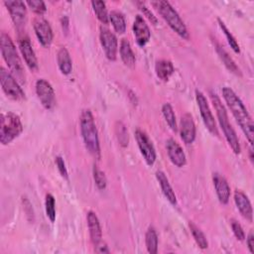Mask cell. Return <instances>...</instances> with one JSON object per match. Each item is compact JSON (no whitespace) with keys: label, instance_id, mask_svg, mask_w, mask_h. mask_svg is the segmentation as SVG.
<instances>
[{"label":"cell","instance_id":"74e56055","mask_svg":"<svg viewBox=\"0 0 254 254\" xmlns=\"http://www.w3.org/2000/svg\"><path fill=\"white\" fill-rule=\"evenodd\" d=\"M56 165H57L58 170H59L60 174L62 175V177L67 179V170L65 168V164L64 162V159L61 156H58L56 158Z\"/></svg>","mask_w":254,"mask_h":254},{"label":"cell","instance_id":"d590c367","mask_svg":"<svg viewBox=\"0 0 254 254\" xmlns=\"http://www.w3.org/2000/svg\"><path fill=\"white\" fill-rule=\"evenodd\" d=\"M135 3H136V5L139 7V9L143 12V14L151 21V23H153L154 25L157 24V18H156V16L152 13V11L146 6V4H145L144 2H142V1H137V2H135Z\"/></svg>","mask_w":254,"mask_h":254},{"label":"cell","instance_id":"30bf717a","mask_svg":"<svg viewBox=\"0 0 254 254\" xmlns=\"http://www.w3.org/2000/svg\"><path fill=\"white\" fill-rule=\"evenodd\" d=\"M4 5L8 9L14 25L19 31H22L27 20L26 3L21 0L4 1Z\"/></svg>","mask_w":254,"mask_h":254},{"label":"cell","instance_id":"b9f144b4","mask_svg":"<svg viewBox=\"0 0 254 254\" xmlns=\"http://www.w3.org/2000/svg\"><path fill=\"white\" fill-rule=\"evenodd\" d=\"M252 153H253V150H252V147L249 149V155H250V160H251V162H253V155H252Z\"/></svg>","mask_w":254,"mask_h":254},{"label":"cell","instance_id":"83f0119b","mask_svg":"<svg viewBox=\"0 0 254 254\" xmlns=\"http://www.w3.org/2000/svg\"><path fill=\"white\" fill-rule=\"evenodd\" d=\"M91 6L97 19L102 24H107L109 22V14L107 12L105 2L101 0H93L91 1Z\"/></svg>","mask_w":254,"mask_h":254},{"label":"cell","instance_id":"44dd1931","mask_svg":"<svg viewBox=\"0 0 254 254\" xmlns=\"http://www.w3.org/2000/svg\"><path fill=\"white\" fill-rule=\"evenodd\" d=\"M156 178H157V181L160 184L161 190H162L165 197L169 200V202L171 204L176 205L177 204V196H176L175 191L173 190L172 186L170 185V182H169L166 174L162 171H157L156 172Z\"/></svg>","mask_w":254,"mask_h":254},{"label":"cell","instance_id":"d4e9b609","mask_svg":"<svg viewBox=\"0 0 254 254\" xmlns=\"http://www.w3.org/2000/svg\"><path fill=\"white\" fill-rule=\"evenodd\" d=\"M155 71L160 79L167 81L174 72V65L168 60H160L155 64Z\"/></svg>","mask_w":254,"mask_h":254},{"label":"cell","instance_id":"e0dca14e","mask_svg":"<svg viewBox=\"0 0 254 254\" xmlns=\"http://www.w3.org/2000/svg\"><path fill=\"white\" fill-rule=\"evenodd\" d=\"M166 149L171 162L175 166L182 168L186 165L187 158H186L185 152L181 147V145L176 140H174L173 138L168 139L166 142Z\"/></svg>","mask_w":254,"mask_h":254},{"label":"cell","instance_id":"60d3db41","mask_svg":"<svg viewBox=\"0 0 254 254\" xmlns=\"http://www.w3.org/2000/svg\"><path fill=\"white\" fill-rule=\"evenodd\" d=\"M62 26H63L64 31L66 33L67 28H68V18H67L66 16H64V17L62 18Z\"/></svg>","mask_w":254,"mask_h":254},{"label":"cell","instance_id":"f35d334b","mask_svg":"<svg viewBox=\"0 0 254 254\" xmlns=\"http://www.w3.org/2000/svg\"><path fill=\"white\" fill-rule=\"evenodd\" d=\"M246 241H247V245L250 253H254V235L252 231L248 234Z\"/></svg>","mask_w":254,"mask_h":254},{"label":"cell","instance_id":"8992f818","mask_svg":"<svg viewBox=\"0 0 254 254\" xmlns=\"http://www.w3.org/2000/svg\"><path fill=\"white\" fill-rule=\"evenodd\" d=\"M22 132H23V124L19 115L11 111L1 114L0 142L3 145H7L11 143Z\"/></svg>","mask_w":254,"mask_h":254},{"label":"cell","instance_id":"d6a6232c","mask_svg":"<svg viewBox=\"0 0 254 254\" xmlns=\"http://www.w3.org/2000/svg\"><path fill=\"white\" fill-rule=\"evenodd\" d=\"M115 131H116V136H117L119 144L122 147H126L128 145L129 138H128V132H127L125 126L121 122H117L116 126H115Z\"/></svg>","mask_w":254,"mask_h":254},{"label":"cell","instance_id":"484cf974","mask_svg":"<svg viewBox=\"0 0 254 254\" xmlns=\"http://www.w3.org/2000/svg\"><path fill=\"white\" fill-rule=\"evenodd\" d=\"M109 22L112 24L114 30L119 33L123 34L126 30V21L124 15L118 10H112L109 13Z\"/></svg>","mask_w":254,"mask_h":254},{"label":"cell","instance_id":"1f68e13d","mask_svg":"<svg viewBox=\"0 0 254 254\" xmlns=\"http://www.w3.org/2000/svg\"><path fill=\"white\" fill-rule=\"evenodd\" d=\"M45 207H46V213L48 218L50 219L51 222H54L56 220V201L53 194L48 193L46 195Z\"/></svg>","mask_w":254,"mask_h":254},{"label":"cell","instance_id":"4316f807","mask_svg":"<svg viewBox=\"0 0 254 254\" xmlns=\"http://www.w3.org/2000/svg\"><path fill=\"white\" fill-rule=\"evenodd\" d=\"M145 243L147 251L151 254H156L158 252V235L156 229L153 226H150L146 231Z\"/></svg>","mask_w":254,"mask_h":254},{"label":"cell","instance_id":"7a4b0ae2","mask_svg":"<svg viewBox=\"0 0 254 254\" xmlns=\"http://www.w3.org/2000/svg\"><path fill=\"white\" fill-rule=\"evenodd\" d=\"M80 133L87 151L95 159L100 158V144L93 115L89 109H83L79 117Z\"/></svg>","mask_w":254,"mask_h":254},{"label":"cell","instance_id":"603a6c76","mask_svg":"<svg viewBox=\"0 0 254 254\" xmlns=\"http://www.w3.org/2000/svg\"><path fill=\"white\" fill-rule=\"evenodd\" d=\"M119 53L123 64L129 67H133L136 63V58L131 48V45L127 39H122L120 43Z\"/></svg>","mask_w":254,"mask_h":254},{"label":"cell","instance_id":"d6986e66","mask_svg":"<svg viewBox=\"0 0 254 254\" xmlns=\"http://www.w3.org/2000/svg\"><path fill=\"white\" fill-rule=\"evenodd\" d=\"M212 182H213V186H214L218 200L222 204H226L230 197V187L227 181L223 176L215 173L212 176Z\"/></svg>","mask_w":254,"mask_h":254},{"label":"cell","instance_id":"3957f363","mask_svg":"<svg viewBox=\"0 0 254 254\" xmlns=\"http://www.w3.org/2000/svg\"><path fill=\"white\" fill-rule=\"evenodd\" d=\"M0 49L2 57L6 62L8 67L10 68L11 73L15 76L16 79L24 82L25 70L22 61L18 55V52L11 37L5 32H2L0 35Z\"/></svg>","mask_w":254,"mask_h":254},{"label":"cell","instance_id":"8fae6325","mask_svg":"<svg viewBox=\"0 0 254 254\" xmlns=\"http://www.w3.org/2000/svg\"><path fill=\"white\" fill-rule=\"evenodd\" d=\"M135 139L145 162L147 165L152 166L156 161V151L151 139L141 129L135 131Z\"/></svg>","mask_w":254,"mask_h":254},{"label":"cell","instance_id":"9a60e30c","mask_svg":"<svg viewBox=\"0 0 254 254\" xmlns=\"http://www.w3.org/2000/svg\"><path fill=\"white\" fill-rule=\"evenodd\" d=\"M133 33L135 36L136 43L140 47H144L151 38V32H150L149 26L141 15H137L135 17V20L133 23Z\"/></svg>","mask_w":254,"mask_h":254},{"label":"cell","instance_id":"ffe728a7","mask_svg":"<svg viewBox=\"0 0 254 254\" xmlns=\"http://www.w3.org/2000/svg\"><path fill=\"white\" fill-rule=\"evenodd\" d=\"M86 220H87L90 240L94 245H96L101 241V238H102V231H101L99 219L93 211H88L86 215Z\"/></svg>","mask_w":254,"mask_h":254},{"label":"cell","instance_id":"f1b7e54d","mask_svg":"<svg viewBox=\"0 0 254 254\" xmlns=\"http://www.w3.org/2000/svg\"><path fill=\"white\" fill-rule=\"evenodd\" d=\"M189 227L198 247L201 249H206L208 247V242L204 233L192 221H189Z\"/></svg>","mask_w":254,"mask_h":254},{"label":"cell","instance_id":"9c48e42d","mask_svg":"<svg viewBox=\"0 0 254 254\" xmlns=\"http://www.w3.org/2000/svg\"><path fill=\"white\" fill-rule=\"evenodd\" d=\"M18 45L19 50L21 52V55L27 64L28 67L31 70H37L38 69V60L36 57V54L33 50L31 41L28 37V35L22 31H19L18 35Z\"/></svg>","mask_w":254,"mask_h":254},{"label":"cell","instance_id":"836d02e7","mask_svg":"<svg viewBox=\"0 0 254 254\" xmlns=\"http://www.w3.org/2000/svg\"><path fill=\"white\" fill-rule=\"evenodd\" d=\"M93 180H94L96 187L99 190H104L106 188L107 181H106L105 174L96 165H94V167H93Z\"/></svg>","mask_w":254,"mask_h":254},{"label":"cell","instance_id":"52a82bcc","mask_svg":"<svg viewBox=\"0 0 254 254\" xmlns=\"http://www.w3.org/2000/svg\"><path fill=\"white\" fill-rule=\"evenodd\" d=\"M0 82L4 93L13 100L25 99V92L19 85L15 76L3 66L0 67Z\"/></svg>","mask_w":254,"mask_h":254},{"label":"cell","instance_id":"ab89813d","mask_svg":"<svg viewBox=\"0 0 254 254\" xmlns=\"http://www.w3.org/2000/svg\"><path fill=\"white\" fill-rule=\"evenodd\" d=\"M95 251H96L97 253H109V252H110L109 249H108V247H107L105 244L101 243V241H100L98 244L95 245Z\"/></svg>","mask_w":254,"mask_h":254},{"label":"cell","instance_id":"5b68a950","mask_svg":"<svg viewBox=\"0 0 254 254\" xmlns=\"http://www.w3.org/2000/svg\"><path fill=\"white\" fill-rule=\"evenodd\" d=\"M151 4L155 8H157L160 15L174 32H176L180 37L184 39H189V32L187 26L185 25V22L169 1L159 0L153 1Z\"/></svg>","mask_w":254,"mask_h":254},{"label":"cell","instance_id":"7402d4cb","mask_svg":"<svg viewBox=\"0 0 254 254\" xmlns=\"http://www.w3.org/2000/svg\"><path fill=\"white\" fill-rule=\"evenodd\" d=\"M213 43H214V46H215V50H216L220 60L222 61V63L226 66V68L229 71H231L232 73L236 74V75H241L240 68L235 64V62L232 60V58L228 55V53L223 49V47H221V45L218 44L216 41H213Z\"/></svg>","mask_w":254,"mask_h":254},{"label":"cell","instance_id":"cb8c5ba5","mask_svg":"<svg viewBox=\"0 0 254 254\" xmlns=\"http://www.w3.org/2000/svg\"><path fill=\"white\" fill-rule=\"evenodd\" d=\"M57 61H58V65L62 73L64 74H69L72 70V61L70 58V55L67 51L66 48L62 47L57 56Z\"/></svg>","mask_w":254,"mask_h":254},{"label":"cell","instance_id":"6da1fadb","mask_svg":"<svg viewBox=\"0 0 254 254\" xmlns=\"http://www.w3.org/2000/svg\"><path fill=\"white\" fill-rule=\"evenodd\" d=\"M222 96L230 111L232 112L234 118L236 119V122L238 123L250 145L252 146L254 136L253 121L244 103L242 102L240 97L233 91V89L228 86L222 87Z\"/></svg>","mask_w":254,"mask_h":254},{"label":"cell","instance_id":"5bb4252c","mask_svg":"<svg viewBox=\"0 0 254 254\" xmlns=\"http://www.w3.org/2000/svg\"><path fill=\"white\" fill-rule=\"evenodd\" d=\"M33 27L41 45L44 47H49L52 44L54 38L53 30L50 23L42 16H38L33 21Z\"/></svg>","mask_w":254,"mask_h":254},{"label":"cell","instance_id":"f546056e","mask_svg":"<svg viewBox=\"0 0 254 254\" xmlns=\"http://www.w3.org/2000/svg\"><path fill=\"white\" fill-rule=\"evenodd\" d=\"M162 113H163V116H164L166 122L168 123L169 127L174 132H177V130H178L177 120H176V115H175V112H174V109H173L172 105L170 103H165L162 106Z\"/></svg>","mask_w":254,"mask_h":254},{"label":"cell","instance_id":"7c38bea8","mask_svg":"<svg viewBox=\"0 0 254 254\" xmlns=\"http://www.w3.org/2000/svg\"><path fill=\"white\" fill-rule=\"evenodd\" d=\"M35 87H36V93L42 105L46 109H53L56 105L57 100H56V94L52 84L48 80L44 78H40L36 81Z\"/></svg>","mask_w":254,"mask_h":254},{"label":"cell","instance_id":"ba28073f","mask_svg":"<svg viewBox=\"0 0 254 254\" xmlns=\"http://www.w3.org/2000/svg\"><path fill=\"white\" fill-rule=\"evenodd\" d=\"M195 99H196L197 106H198V109H199V112H200V115H201V118H202V121H203L205 127L212 135L218 136V130L216 127V123H215L214 117L211 113V110H210V107L206 100V97L198 89L195 90Z\"/></svg>","mask_w":254,"mask_h":254},{"label":"cell","instance_id":"277c9868","mask_svg":"<svg viewBox=\"0 0 254 254\" xmlns=\"http://www.w3.org/2000/svg\"><path fill=\"white\" fill-rule=\"evenodd\" d=\"M210 97H211V101L213 103L214 109L216 111V115H217L219 125L222 129V132L225 136V139H226L227 143L229 144L230 148L232 149V151L235 154H239L240 151H241L239 140H238V137L236 135L235 130L233 129V127L231 126V124L229 122L228 115H227V112H226V109H225L224 105L221 103V100L217 96V94L210 92Z\"/></svg>","mask_w":254,"mask_h":254},{"label":"cell","instance_id":"8d00e7d4","mask_svg":"<svg viewBox=\"0 0 254 254\" xmlns=\"http://www.w3.org/2000/svg\"><path fill=\"white\" fill-rule=\"evenodd\" d=\"M231 228L233 231V234L235 235V237L238 240H244L245 239V232L242 228V226L240 225V223L238 221H236L235 219H231Z\"/></svg>","mask_w":254,"mask_h":254},{"label":"cell","instance_id":"2e32d148","mask_svg":"<svg viewBox=\"0 0 254 254\" xmlns=\"http://www.w3.org/2000/svg\"><path fill=\"white\" fill-rule=\"evenodd\" d=\"M180 134L186 144H191L195 139V124L190 113H185L180 121Z\"/></svg>","mask_w":254,"mask_h":254},{"label":"cell","instance_id":"e575fe53","mask_svg":"<svg viewBox=\"0 0 254 254\" xmlns=\"http://www.w3.org/2000/svg\"><path fill=\"white\" fill-rule=\"evenodd\" d=\"M26 4L31 8V10H33L38 15L44 14L47 10L45 2L41 0H28Z\"/></svg>","mask_w":254,"mask_h":254},{"label":"cell","instance_id":"4dcf8cb0","mask_svg":"<svg viewBox=\"0 0 254 254\" xmlns=\"http://www.w3.org/2000/svg\"><path fill=\"white\" fill-rule=\"evenodd\" d=\"M217 21H218V24H219V27H220V29L222 30V32H223V34L225 35V37H226V39H227V42H228V44H229V46H230V48L235 52V53H240V49H239V45H238V43H237V41H236V39L234 38V36L229 32V30L227 29V27L225 26V24L221 21V19H217Z\"/></svg>","mask_w":254,"mask_h":254},{"label":"cell","instance_id":"4fadbf2b","mask_svg":"<svg viewBox=\"0 0 254 254\" xmlns=\"http://www.w3.org/2000/svg\"><path fill=\"white\" fill-rule=\"evenodd\" d=\"M99 41L106 58L110 61H115L118 51V41L116 36L109 29L101 27Z\"/></svg>","mask_w":254,"mask_h":254},{"label":"cell","instance_id":"ac0fdd59","mask_svg":"<svg viewBox=\"0 0 254 254\" xmlns=\"http://www.w3.org/2000/svg\"><path fill=\"white\" fill-rule=\"evenodd\" d=\"M234 201L241 215L249 222H252L253 210H252V205L248 196L243 191L237 190L234 192Z\"/></svg>","mask_w":254,"mask_h":254}]
</instances>
